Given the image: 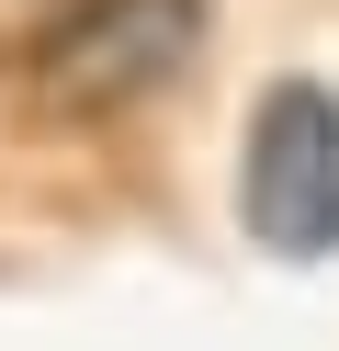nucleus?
Segmentation results:
<instances>
[{
    "label": "nucleus",
    "mask_w": 339,
    "mask_h": 351,
    "mask_svg": "<svg viewBox=\"0 0 339 351\" xmlns=\"http://www.w3.org/2000/svg\"><path fill=\"white\" fill-rule=\"evenodd\" d=\"M192 46H203V0H68L34 34V80L68 114H113V102L158 91Z\"/></svg>",
    "instance_id": "f03ea898"
},
{
    "label": "nucleus",
    "mask_w": 339,
    "mask_h": 351,
    "mask_svg": "<svg viewBox=\"0 0 339 351\" xmlns=\"http://www.w3.org/2000/svg\"><path fill=\"white\" fill-rule=\"evenodd\" d=\"M249 238L283 261L339 250V91L328 80H271L249 114V170H238Z\"/></svg>",
    "instance_id": "f257e3e1"
}]
</instances>
